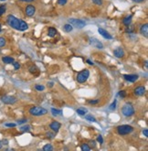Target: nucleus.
<instances>
[{
    "mask_svg": "<svg viewBox=\"0 0 148 151\" xmlns=\"http://www.w3.org/2000/svg\"><path fill=\"white\" fill-rule=\"evenodd\" d=\"M53 149V148H52V146L51 145H49V144H48V145H46V146H44V148H43V150L44 151H51Z\"/></svg>",
    "mask_w": 148,
    "mask_h": 151,
    "instance_id": "nucleus-23",
    "label": "nucleus"
},
{
    "mask_svg": "<svg viewBox=\"0 0 148 151\" xmlns=\"http://www.w3.org/2000/svg\"><path fill=\"white\" fill-rule=\"evenodd\" d=\"M0 1H6V0H0Z\"/></svg>",
    "mask_w": 148,
    "mask_h": 151,
    "instance_id": "nucleus-49",
    "label": "nucleus"
},
{
    "mask_svg": "<svg viewBox=\"0 0 148 151\" xmlns=\"http://www.w3.org/2000/svg\"><path fill=\"white\" fill-rule=\"evenodd\" d=\"M20 1H23V2H33L35 0H20Z\"/></svg>",
    "mask_w": 148,
    "mask_h": 151,
    "instance_id": "nucleus-44",
    "label": "nucleus"
},
{
    "mask_svg": "<svg viewBox=\"0 0 148 151\" xmlns=\"http://www.w3.org/2000/svg\"><path fill=\"white\" fill-rule=\"evenodd\" d=\"M6 45V40L4 38L0 37V47H4Z\"/></svg>",
    "mask_w": 148,
    "mask_h": 151,
    "instance_id": "nucleus-27",
    "label": "nucleus"
},
{
    "mask_svg": "<svg viewBox=\"0 0 148 151\" xmlns=\"http://www.w3.org/2000/svg\"><path fill=\"white\" fill-rule=\"evenodd\" d=\"M27 122V119H22V120H18L17 121V124H19V125H21V124H23V123Z\"/></svg>",
    "mask_w": 148,
    "mask_h": 151,
    "instance_id": "nucleus-41",
    "label": "nucleus"
},
{
    "mask_svg": "<svg viewBox=\"0 0 148 151\" xmlns=\"http://www.w3.org/2000/svg\"><path fill=\"white\" fill-rule=\"evenodd\" d=\"M92 2L95 5H98V6H101L102 5V0H92Z\"/></svg>",
    "mask_w": 148,
    "mask_h": 151,
    "instance_id": "nucleus-29",
    "label": "nucleus"
},
{
    "mask_svg": "<svg viewBox=\"0 0 148 151\" xmlns=\"http://www.w3.org/2000/svg\"><path fill=\"white\" fill-rule=\"evenodd\" d=\"M143 134L145 135V137H148V129H144V130H143Z\"/></svg>",
    "mask_w": 148,
    "mask_h": 151,
    "instance_id": "nucleus-39",
    "label": "nucleus"
},
{
    "mask_svg": "<svg viewBox=\"0 0 148 151\" xmlns=\"http://www.w3.org/2000/svg\"><path fill=\"white\" fill-rule=\"evenodd\" d=\"M88 112L86 108H83V107H81V108L77 109V114H80V115H85L86 113Z\"/></svg>",
    "mask_w": 148,
    "mask_h": 151,
    "instance_id": "nucleus-18",
    "label": "nucleus"
},
{
    "mask_svg": "<svg viewBox=\"0 0 148 151\" xmlns=\"http://www.w3.org/2000/svg\"><path fill=\"white\" fill-rule=\"evenodd\" d=\"M1 100H2L3 103H6V104H13V103H15L17 102V98H16V97L9 96V95H5V96H3L1 98Z\"/></svg>",
    "mask_w": 148,
    "mask_h": 151,
    "instance_id": "nucleus-7",
    "label": "nucleus"
},
{
    "mask_svg": "<svg viewBox=\"0 0 148 151\" xmlns=\"http://www.w3.org/2000/svg\"><path fill=\"white\" fill-rule=\"evenodd\" d=\"M89 76H90L89 70L85 69V70L80 71V72L78 73V75H77V82H78V83H85V82L88 80Z\"/></svg>",
    "mask_w": 148,
    "mask_h": 151,
    "instance_id": "nucleus-5",
    "label": "nucleus"
},
{
    "mask_svg": "<svg viewBox=\"0 0 148 151\" xmlns=\"http://www.w3.org/2000/svg\"><path fill=\"white\" fill-rule=\"evenodd\" d=\"M16 124H14V123H6V124H5V126H6V127H15L16 126Z\"/></svg>",
    "mask_w": 148,
    "mask_h": 151,
    "instance_id": "nucleus-30",
    "label": "nucleus"
},
{
    "mask_svg": "<svg viewBox=\"0 0 148 151\" xmlns=\"http://www.w3.org/2000/svg\"><path fill=\"white\" fill-rule=\"evenodd\" d=\"M4 63H6V64H10V63H13L14 62V59L12 57H9V56H6V57H3L2 59Z\"/></svg>",
    "mask_w": 148,
    "mask_h": 151,
    "instance_id": "nucleus-16",
    "label": "nucleus"
},
{
    "mask_svg": "<svg viewBox=\"0 0 148 151\" xmlns=\"http://www.w3.org/2000/svg\"><path fill=\"white\" fill-rule=\"evenodd\" d=\"M72 29H73V27L70 25V23H69V24H66V25H64V30L66 32H70Z\"/></svg>",
    "mask_w": 148,
    "mask_h": 151,
    "instance_id": "nucleus-20",
    "label": "nucleus"
},
{
    "mask_svg": "<svg viewBox=\"0 0 148 151\" xmlns=\"http://www.w3.org/2000/svg\"><path fill=\"white\" fill-rule=\"evenodd\" d=\"M134 27L133 26V25H129V26H127V29H126V32H129V33H132V32L134 31Z\"/></svg>",
    "mask_w": 148,
    "mask_h": 151,
    "instance_id": "nucleus-25",
    "label": "nucleus"
},
{
    "mask_svg": "<svg viewBox=\"0 0 148 151\" xmlns=\"http://www.w3.org/2000/svg\"><path fill=\"white\" fill-rule=\"evenodd\" d=\"M6 6H0V16H2V15L6 12Z\"/></svg>",
    "mask_w": 148,
    "mask_h": 151,
    "instance_id": "nucleus-28",
    "label": "nucleus"
},
{
    "mask_svg": "<svg viewBox=\"0 0 148 151\" xmlns=\"http://www.w3.org/2000/svg\"><path fill=\"white\" fill-rule=\"evenodd\" d=\"M29 71H30V72L34 73V72H35V71H37V68H36V67H31V68L29 69Z\"/></svg>",
    "mask_w": 148,
    "mask_h": 151,
    "instance_id": "nucleus-40",
    "label": "nucleus"
},
{
    "mask_svg": "<svg viewBox=\"0 0 148 151\" xmlns=\"http://www.w3.org/2000/svg\"><path fill=\"white\" fill-rule=\"evenodd\" d=\"M58 2H59V5L63 6V5H65V4L67 3V0H58Z\"/></svg>",
    "mask_w": 148,
    "mask_h": 151,
    "instance_id": "nucleus-37",
    "label": "nucleus"
},
{
    "mask_svg": "<svg viewBox=\"0 0 148 151\" xmlns=\"http://www.w3.org/2000/svg\"><path fill=\"white\" fill-rule=\"evenodd\" d=\"M35 12H36V8L32 5H29L26 7V15L28 17H32L35 14Z\"/></svg>",
    "mask_w": 148,
    "mask_h": 151,
    "instance_id": "nucleus-10",
    "label": "nucleus"
},
{
    "mask_svg": "<svg viewBox=\"0 0 148 151\" xmlns=\"http://www.w3.org/2000/svg\"><path fill=\"white\" fill-rule=\"evenodd\" d=\"M119 95H120L122 98H124L126 96V92L125 91H120L119 92Z\"/></svg>",
    "mask_w": 148,
    "mask_h": 151,
    "instance_id": "nucleus-33",
    "label": "nucleus"
},
{
    "mask_svg": "<svg viewBox=\"0 0 148 151\" xmlns=\"http://www.w3.org/2000/svg\"><path fill=\"white\" fill-rule=\"evenodd\" d=\"M49 86H50V87H52V86H53V83H49Z\"/></svg>",
    "mask_w": 148,
    "mask_h": 151,
    "instance_id": "nucleus-46",
    "label": "nucleus"
},
{
    "mask_svg": "<svg viewBox=\"0 0 148 151\" xmlns=\"http://www.w3.org/2000/svg\"><path fill=\"white\" fill-rule=\"evenodd\" d=\"M97 141L100 143V144H102V143H103V139H102V137H101V135L97 137Z\"/></svg>",
    "mask_w": 148,
    "mask_h": 151,
    "instance_id": "nucleus-34",
    "label": "nucleus"
},
{
    "mask_svg": "<svg viewBox=\"0 0 148 151\" xmlns=\"http://www.w3.org/2000/svg\"><path fill=\"white\" fill-rule=\"evenodd\" d=\"M99 102H100V100H91V101H89V103H91V104H96Z\"/></svg>",
    "mask_w": 148,
    "mask_h": 151,
    "instance_id": "nucleus-35",
    "label": "nucleus"
},
{
    "mask_svg": "<svg viewBox=\"0 0 148 151\" xmlns=\"http://www.w3.org/2000/svg\"><path fill=\"white\" fill-rule=\"evenodd\" d=\"M113 54H114L115 57L122 58V57H123L124 52H123V50L122 48H118V49H116V50H115L114 51H113Z\"/></svg>",
    "mask_w": 148,
    "mask_h": 151,
    "instance_id": "nucleus-15",
    "label": "nucleus"
},
{
    "mask_svg": "<svg viewBox=\"0 0 148 151\" xmlns=\"http://www.w3.org/2000/svg\"><path fill=\"white\" fill-rule=\"evenodd\" d=\"M85 119L90 121V122H96V119H95L92 115H91V114H87V115H85Z\"/></svg>",
    "mask_w": 148,
    "mask_h": 151,
    "instance_id": "nucleus-21",
    "label": "nucleus"
},
{
    "mask_svg": "<svg viewBox=\"0 0 148 151\" xmlns=\"http://www.w3.org/2000/svg\"><path fill=\"white\" fill-rule=\"evenodd\" d=\"M145 93V88L144 86H138L137 88L134 89V94L137 95V96H141V95H144Z\"/></svg>",
    "mask_w": 148,
    "mask_h": 151,
    "instance_id": "nucleus-12",
    "label": "nucleus"
},
{
    "mask_svg": "<svg viewBox=\"0 0 148 151\" xmlns=\"http://www.w3.org/2000/svg\"><path fill=\"white\" fill-rule=\"evenodd\" d=\"M123 78L130 83H134L138 80V75H136V74H124Z\"/></svg>",
    "mask_w": 148,
    "mask_h": 151,
    "instance_id": "nucleus-9",
    "label": "nucleus"
},
{
    "mask_svg": "<svg viewBox=\"0 0 148 151\" xmlns=\"http://www.w3.org/2000/svg\"><path fill=\"white\" fill-rule=\"evenodd\" d=\"M57 34V30L54 28H49V37H54Z\"/></svg>",
    "mask_w": 148,
    "mask_h": 151,
    "instance_id": "nucleus-19",
    "label": "nucleus"
},
{
    "mask_svg": "<svg viewBox=\"0 0 148 151\" xmlns=\"http://www.w3.org/2000/svg\"><path fill=\"white\" fill-rule=\"evenodd\" d=\"M90 43H91L93 47H95V48L100 49V50L103 49L102 43H101L100 40H98L97 39H95V38H91V39H90Z\"/></svg>",
    "mask_w": 148,
    "mask_h": 151,
    "instance_id": "nucleus-8",
    "label": "nucleus"
},
{
    "mask_svg": "<svg viewBox=\"0 0 148 151\" xmlns=\"http://www.w3.org/2000/svg\"><path fill=\"white\" fill-rule=\"evenodd\" d=\"M132 16H128V17H124V19L123 20V23L125 25V26H129L132 22Z\"/></svg>",
    "mask_w": 148,
    "mask_h": 151,
    "instance_id": "nucleus-17",
    "label": "nucleus"
},
{
    "mask_svg": "<svg viewBox=\"0 0 148 151\" xmlns=\"http://www.w3.org/2000/svg\"><path fill=\"white\" fill-rule=\"evenodd\" d=\"M29 113L31 115L34 116H40V115H44L48 113V111L43 107H39V106H34L29 109Z\"/></svg>",
    "mask_w": 148,
    "mask_h": 151,
    "instance_id": "nucleus-2",
    "label": "nucleus"
},
{
    "mask_svg": "<svg viewBox=\"0 0 148 151\" xmlns=\"http://www.w3.org/2000/svg\"><path fill=\"white\" fill-rule=\"evenodd\" d=\"M6 21H7V24L9 26L12 27L13 29H17V30H20V31H25L28 29V24L23 21V20L19 19V18H17L16 17H14L13 15H9L6 17Z\"/></svg>",
    "mask_w": 148,
    "mask_h": 151,
    "instance_id": "nucleus-1",
    "label": "nucleus"
},
{
    "mask_svg": "<svg viewBox=\"0 0 148 151\" xmlns=\"http://www.w3.org/2000/svg\"><path fill=\"white\" fill-rule=\"evenodd\" d=\"M0 31H1V25H0Z\"/></svg>",
    "mask_w": 148,
    "mask_h": 151,
    "instance_id": "nucleus-48",
    "label": "nucleus"
},
{
    "mask_svg": "<svg viewBox=\"0 0 148 151\" xmlns=\"http://www.w3.org/2000/svg\"><path fill=\"white\" fill-rule=\"evenodd\" d=\"M134 131V127L129 125H119L117 127V132L119 135L124 136V135H128Z\"/></svg>",
    "mask_w": 148,
    "mask_h": 151,
    "instance_id": "nucleus-4",
    "label": "nucleus"
},
{
    "mask_svg": "<svg viewBox=\"0 0 148 151\" xmlns=\"http://www.w3.org/2000/svg\"><path fill=\"white\" fill-rule=\"evenodd\" d=\"M1 148H2V143L0 142V149H1Z\"/></svg>",
    "mask_w": 148,
    "mask_h": 151,
    "instance_id": "nucleus-47",
    "label": "nucleus"
},
{
    "mask_svg": "<svg viewBox=\"0 0 148 151\" xmlns=\"http://www.w3.org/2000/svg\"><path fill=\"white\" fill-rule=\"evenodd\" d=\"M50 128L53 130L54 132H59V128H60V124H59V122H57V121H53V122L51 123L50 124Z\"/></svg>",
    "mask_w": 148,
    "mask_h": 151,
    "instance_id": "nucleus-13",
    "label": "nucleus"
},
{
    "mask_svg": "<svg viewBox=\"0 0 148 151\" xmlns=\"http://www.w3.org/2000/svg\"><path fill=\"white\" fill-rule=\"evenodd\" d=\"M98 31H99V33L102 36L103 38H105V39H107V40H112V36L111 34H110L109 32H107L105 29H98Z\"/></svg>",
    "mask_w": 148,
    "mask_h": 151,
    "instance_id": "nucleus-11",
    "label": "nucleus"
},
{
    "mask_svg": "<svg viewBox=\"0 0 148 151\" xmlns=\"http://www.w3.org/2000/svg\"><path fill=\"white\" fill-rule=\"evenodd\" d=\"M91 144H92V148H94L95 147V141H91Z\"/></svg>",
    "mask_w": 148,
    "mask_h": 151,
    "instance_id": "nucleus-45",
    "label": "nucleus"
},
{
    "mask_svg": "<svg viewBox=\"0 0 148 151\" xmlns=\"http://www.w3.org/2000/svg\"><path fill=\"white\" fill-rule=\"evenodd\" d=\"M47 137H48V138H53V137H54V134H53V133H50V132H49V133H47Z\"/></svg>",
    "mask_w": 148,
    "mask_h": 151,
    "instance_id": "nucleus-38",
    "label": "nucleus"
},
{
    "mask_svg": "<svg viewBox=\"0 0 148 151\" xmlns=\"http://www.w3.org/2000/svg\"><path fill=\"white\" fill-rule=\"evenodd\" d=\"M51 113L53 115H58V114H61V111H59V110H57L55 108H52L51 109Z\"/></svg>",
    "mask_w": 148,
    "mask_h": 151,
    "instance_id": "nucleus-24",
    "label": "nucleus"
},
{
    "mask_svg": "<svg viewBox=\"0 0 148 151\" xmlns=\"http://www.w3.org/2000/svg\"><path fill=\"white\" fill-rule=\"evenodd\" d=\"M69 22H70V24L71 26L75 27L77 29H82V28H84L85 25H86L85 21H83V20L81 19H76V18H71V19L69 20Z\"/></svg>",
    "mask_w": 148,
    "mask_h": 151,
    "instance_id": "nucleus-6",
    "label": "nucleus"
},
{
    "mask_svg": "<svg viewBox=\"0 0 148 151\" xmlns=\"http://www.w3.org/2000/svg\"><path fill=\"white\" fill-rule=\"evenodd\" d=\"M81 150L82 151H90L91 150V148H90L88 144H83L81 146Z\"/></svg>",
    "mask_w": 148,
    "mask_h": 151,
    "instance_id": "nucleus-22",
    "label": "nucleus"
},
{
    "mask_svg": "<svg viewBox=\"0 0 148 151\" xmlns=\"http://www.w3.org/2000/svg\"><path fill=\"white\" fill-rule=\"evenodd\" d=\"M12 64L14 65V68L16 69V70H18V69L20 68V65H19V63H18V62H15V61H14Z\"/></svg>",
    "mask_w": 148,
    "mask_h": 151,
    "instance_id": "nucleus-36",
    "label": "nucleus"
},
{
    "mask_svg": "<svg viewBox=\"0 0 148 151\" xmlns=\"http://www.w3.org/2000/svg\"><path fill=\"white\" fill-rule=\"evenodd\" d=\"M87 62L89 63L90 65H93V62H92V60H89V59L87 60Z\"/></svg>",
    "mask_w": 148,
    "mask_h": 151,
    "instance_id": "nucleus-42",
    "label": "nucleus"
},
{
    "mask_svg": "<svg viewBox=\"0 0 148 151\" xmlns=\"http://www.w3.org/2000/svg\"><path fill=\"white\" fill-rule=\"evenodd\" d=\"M140 33L143 35V36H145V37H148V25L147 24H145V25H143L141 27V29H140Z\"/></svg>",
    "mask_w": 148,
    "mask_h": 151,
    "instance_id": "nucleus-14",
    "label": "nucleus"
},
{
    "mask_svg": "<svg viewBox=\"0 0 148 151\" xmlns=\"http://www.w3.org/2000/svg\"><path fill=\"white\" fill-rule=\"evenodd\" d=\"M20 130H21V131H29V130H30V126H29V125L23 126V127H21V128H20Z\"/></svg>",
    "mask_w": 148,
    "mask_h": 151,
    "instance_id": "nucleus-31",
    "label": "nucleus"
},
{
    "mask_svg": "<svg viewBox=\"0 0 148 151\" xmlns=\"http://www.w3.org/2000/svg\"><path fill=\"white\" fill-rule=\"evenodd\" d=\"M122 113L124 116H132L134 114V106L132 105V103H126L123 106L122 108Z\"/></svg>",
    "mask_w": 148,
    "mask_h": 151,
    "instance_id": "nucleus-3",
    "label": "nucleus"
},
{
    "mask_svg": "<svg viewBox=\"0 0 148 151\" xmlns=\"http://www.w3.org/2000/svg\"><path fill=\"white\" fill-rule=\"evenodd\" d=\"M116 103H117V101H116V100H114V101L112 102V104L110 105V107H109L110 110H114V109L116 108Z\"/></svg>",
    "mask_w": 148,
    "mask_h": 151,
    "instance_id": "nucleus-26",
    "label": "nucleus"
},
{
    "mask_svg": "<svg viewBox=\"0 0 148 151\" xmlns=\"http://www.w3.org/2000/svg\"><path fill=\"white\" fill-rule=\"evenodd\" d=\"M36 90H38V91H43L45 89V87L43 85H39V84H38V85H36Z\"/></svg>",
    "mask_w": 148,
    "mask_h": 151,
    "instance_id": "nucleus-32",
    "label": "nucleus"
},
{
    "mask_svg": "<svg viewBox=\"0 0 148 151\" xmlns=\"http://www.w3.org/2000/svg\"><path fill=\"white\" fill-rule=\"evenodd\" d=\"M134 2H135V3H141V2H143L144 0H133Z\"/></svg>",
    "mask_w": 148,
    "mask_h": 151,
    "instance_id": "nucleus-43",
    "label": "nucleus"
}]
</instances>
